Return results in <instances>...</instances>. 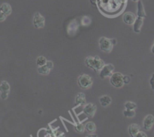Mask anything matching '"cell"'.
Listing matches in <instances>:
<instances>
[{
	"instance_id": "4",
	"label": "cell",
	"mask_w": 154,
	"mask_h": 137,
	"mask_svg": "<svg viewBox=\"0 0 154 137\" xmlns=\"http://www.w3.org/2000/svg\"><path fill=\"white\" fill-rule=\"evenodd\" d=\"M99 43L100 50L103 51V52L110 53L112 51L114 44L111 42V39H108L106 37H102L99 39Z\"/></svg>"
},
{
	"instance_id": "20",
	"label": "cell",
	"mask_w": 154,
	"mask_h": 137,
	"mask_svg": "<svg viewBox=\"0 0 154 137\" xmlns=\"http://www.w3.org/2000/svg\"><path fill=\"white\" fill-rule=\"evenodd\" d=\"M123 115L126 117H133L135 116V110H130L126 109L123 111Z\"/></svg>"
},
{
	"instance_id": "27",
	"label": "cell",
	"mask_w": 154,
	"mask_h": 137,
	"mask_svg": "<svg viewBox=\"0 0 154 137\" xmlns=\"http://www.w3.org/2000/svg\"><path fill=\"white\" fill-rule=\"evenodd\" d=\"M46 64L48 65V66L50 68V69H53V68H54V63H53L52 61H48Z\"/></svg>"
},
{
	"instance_id": "22",
	"label": "cell",
	"mask_w": 154,
	"mask_h": 137,
	"mask_svg": "<svg viewBox=\"0 0 154 137\" xmlns=\"http://www.w3.org/2000/svg\"><path fill=\"white\" fill-rule=\"evenodd\" d=\"M75 129L77 132H80V133H83L84 131V129H86L85 126H84L83 124H81V123H78V124L75 125Z\"/></svg>"
},
{
	"instance_id": "3",
	"label": "cell",
	"mask_w": 154,
	"mask_h": 137,
	"mask_svg": "<svg viewBox=\"0 0 154 137\" xmlns=\"http://www.w3.org/2000/svg\"><path fill=\"white\" fill-rule=\"evenodd\" d=\"M110 83L113 87L116 88H120L124 84L123 75L120 72H114L110 78Z\"/></svg>"
},
{
	"instance_id": "16",
	"label": "cell",
	"mask_w": 154,
	"mask_h": 137,
	"mask_svg": "<svg viewBox=\"0 0 154 137\" xmlns=\"http://www.w3.org/2000/svg\"><path fill=\"white\" fill-rule=\"evenodd\" d=\"M0 11L3 12V13L5 14L7 16H8V15H10L11 14V6L8 3H2L1 7H0Z\"/></svg>"
},
{
	"instance_id": "24",
	"label": "cell",
	"mask_w": 154,
	"mask_h": 137,
	"mask_svg": "<svg viewBox=\"0 0 154 137\" xmlns=\"http://www.w3.org/2000/svg\"><path fill=\"white\" fill-rule=\"evenodd\" d=\"M123 81H124V84H129L130 82V77L128 75H125L123 76Z\"/></svg>"
},
{
	"instance_id": "28",
	"label": "cell",
	"mask_w": 154,
	"mask_h": 137,
	"mask_svg": "<svg viewBox=\"0 0 154 137\" xmlns=\"http://www.w3.org/2000/svg\"><path fill=\"white\" fill-rule=\"evenodd\" d=\"M151 52L153 53V54H154V42H153V46H152V48H151Z\"/></svg>"
},
{
	"instance_id": "21",
	"label": "cell",
	"mask_w": 154,
	"mask_h": 137,
	"mask_svg": "<svg viewBox=\"0 0 154 137\" xmlns=\"http://www.w3.org/2000/svg\"><path fill=\"white\" fill-rule=\"evenodd\" d=\"M124 106H125V108H126V109L134 110V109H135V108H136L137 105H136V104L135 103V102H130V101H128V102H126V103H125Z\"/></svg>"
},
{
	"instance_id": "18",
	"label": "cell",
	"mask_w": 154,
	"mask_h": 137,
	"mask_svg": "<svg viewBox=\"0 0 154 137\" xmlns=\"http://www.w3.org/2000/svg\"><path fill=\"white\" fill-rule=\"evenodd\" d=\"M85 129L88 132L93 133V132H96V126L93 122H88V123L85 125Z\"/></svg>"
},
{
	"instance_id": "15",
	"label": "cell",
	"mask_w": 154,
	"mask_h": 137,
	"mask_svg": "<svg viewBox=\"0 0 154 137\" xmlns=\"http://www.w3.org/2000/svg\"><path fill=\"white\" fill-rule=\"evenodd\" d=\"M99 102L102 105V106L107 107L111 103V98L108 95H104L99 98Z\"/></svg>"
},
{
	"instance_id": "19",
	"label": "cell",
	"mask_w": 154,
	"mask_h": 137,
	"mask_svg": "<svg viewBox=\"0 0 154 137\" xmlns=\"http://www.w3.org/2000/svg\"><path fill=\"white\" fill-rule=\"evenodd\" d=\"M47 62H48V60H47V59L45 58V57L40 56V57H38L37 60H36V64H37L38 66H42L46 64Z\"/></svg>"
},
{
	"instance_id": "7",
	"label": "cell",
	"mask_w": 154,
	"mask_h": 137,
	"mask_svg": "<svg viewBox=\"0 0 154 137\" xmlns=\"http://www.w3.org/2000/svg\"><path fill=\"white\" fill-rule=\"evenodd\" d=\"M33 24L34 26L37 29L43 28L45 25V19L39 12L35 14L33 17Z\"/></svg>"
},
{
	"instance_id": "13",
	"label": "cell",
	"mask_w": 154,
	"mask_h": 137,
	"mask_svg": "<svg viewBox=\"0 0 154 137\" xmlns=\"http://www.w3.org/2000/svg\"><path fill=\"white\" fill-rule=\"evenodd\" d=\"M75 104L79 105H86V96L84 93H79L75 97Z\"/></svg>"
},
{
	"instance_id": "26",
	"label": "cell",
	"mask_w": 154,
	"mask_h": 137,
	"mask_svg": "<svg viewBox=\"0 0 154 137\" xmlns=\"http://www.w3.org/2000/svg\"><path fill=\"white\" fill-rule=\"evenodd\" d=\"M147 135H146L145 132H141V131H139V132H138V134L136 135V136L135 137H147Z\"/></svg>"
},
{
	"instance_id": "14",
	"label": "cell",
	"mask_w": 154,
	"mask_h": 137,
	"mask_svg": "<svg viewBox=\"0 0 154 137\" xmlns=\"http://www.w3.org/2000/svg\"><path fill=\"white\" fill-rule=\"evenodd\" d=\"M137 14H138V17H146L147 15H146L145 10H144V5H143V3L141 0L138 2V5H137Z\"/></svg>"
},
{
	"instance_id": "1",
	"label": "cell",
	"mask_w": 154,
	"mask_h": 137,
	"mask_svg": "<svg viewBox=\"0 0 154 137\" xmlns=\"http://www.w3.org/2000/svg\"><path fill=\"white\" fill-rule=\"evenodd\" d=\"M85 63L87 67L90 68L95 72H100L101 69L105 66L104 61L99 56H95V57L89 56L85 59Z\"/></svg>"
},
{
	"instance_id": "10",
	"label": "cell",
	"mask_w": 154,
	"mask_h": 137,
	"mask_svg": "<svg viewBox=\"0 0 154 137\" xmlns=\"http://www.w3.org/2000/svg\"><path fill=\"white\" fill-rule=\"evenodd\" d=\"M136 17L132 12H126L123 17V20L127 25H133L136 20Z\"/></svg>"
},
{
	"instance_id": "17",
	"label": "cell",
	"mask_w": 154,
	"mask_h": 137,
	"mask_svg": "<svg viewBox=\"0 0 154 137\" xmlns=\"http://www.w3.org/2000/svg\"><path fill=\"white\" fill-rule=\"evenodd\" d=\"M38 72L39 74H41V75H48V74L50 73V72H51V69H50L49 67L48 66V65L45 64L44 65V66H38Z\"/></svg>"
},
{
	"instance_id": "5",
	"label": "cell",
	"mask_w": 154,
	"mask_h": 137,
	"mask_svg": "<svg viewBox=\"0 0 154 137\" xmlns=\"http://www.w3.org/2000/svg\"><path fill=\"white\" fill-rule=\"evenodd\" d=\"M114 69L115 68H114V66L113 64H111V63H109V64H105L103 68L99 72V76L102 79L107 78V77L111 76Z\"/></svg>"
},
{
	"instance_id": "6",
	"label": "cell",
	"mask_w": 154,
	"mask_h": 137,
	"mask_svg": "<svg viewBox=\"0 0 154 137\" xmlns=\"http://www.w3.org/2000/svg\"><path fill=\"white\" fill-rule=\"evenodd\" d=\"M0 96H1L2 99L5 100V99H8L9 93H10V85H9L8 82L6 81H2L0 84Z\"/></svg>"
},
{
	"instance_id": "25",
	"label": "cell",
	"mask_w": 154,
	"mask_h": 137,
	"mask_svg": "<svg viewBox=\"0 0 154 137\" xmlns=\"http://www.w3.org/2000/svg\"><path fill=\"white\" fill-rule=\"evenodd\" d=\"M150 86H151V88L154 90V73L152 75L151 78H150Z\"/></svg>"
},
{
	"instance_id": "2",
	"label": "cell",
	"mask_w": 154,
	"mask_h": 137,
	"mask_svg": "<svg viewBox=\"0 0 154 137\" xmlns=\"http://www.w3.org/2000/svg\"><path fill=\"white\" fill-rule=\"evenodd\" d=\"M93 81L92 77L87 74H82V75H79L78 78V85L81 88L84 89V90L90 88L93 85Z\"/></svg>"
},
{
	"instance_id": "11",
	"label": "cell",
	"mask_w": 154,
	"mask_h": 137,
	"mask_svg": "<svg viewBox=\"0 0 154 137\" xmlns=\"http://www.w3.org/2000/svg\"><path fill=\"white\" fill-rule=\"evenodd\" d=\"M142 24H143V17H138L133 24L134 32L136 33H139L140 32H141V26H142Z\"/></svg>"
},
{
	"instance_id": "9",
	"label": "cell",
	"mask_w": 154,
	"mask_h": 137,
	"mask_svg": "<svg viewBox=\"0 0 154 137\" xmlns=\"http://www.w3.org/2000/svg\"><path fill=\"white\" fill-rule=\"evenodd\" d=\"M154 125V117L152 114H148L144 119L143 126L145 130H150Z\"/></svg>"
},
{
	"instance_id": "23",
	"label": "cell",
	"mask_w": 154,
	"mask_h": 137,
	"mask_svg": "<svg viewBox=\"0 0 154 137\" xmlns=\"http://www.w3.org/2000/svg\"><path fill=\"white\" fill-rule=\"evenodd\" d=\"M6 17H7V15L3 13V12L0 11V20L4 21L5 20H6Z\"/></svg>"
},
{
	"instance_id": "29",
	"label": "cell",
	"mask_w": 154,
	"mask_h": 137,
	"mask_svg": "<svg viewBox=\"0 0 154 137\" xmlns=\"http://www.w3.org/2000/svg\"><path fill=\"white\" fill-rule=\"evenodd\" d=\"M132 2H138V1H139V0H132Z\"/></svg>"
},
{
	"instance_id": "12",
	"label": "cell",
	"mask_w": 154,
	"mask_h": 137,
	"mask_svg": "<svg viewBox=\"0 0 154 137\" xmlns=\"http://www.w3.org/2000/svg\"><path fill=\"white\" fill-rule=\"evenodd\" d=\"M140 131V126L136 123H132L129 126V133L131 136L135 137L138 132Z\"/></svg>"
},
{
	"instance_id": "8",
	"label": "cell",
	"mask_w": 154,
	"mask_h": 137,
	"mask_svg": "<svg viewBox=\"0 0 154 137\" xmlns=\"http://www.w3.org/2000/svg\"><path fill=\"white\" fill-rule=\"evenodd\" d=\"M97 110V107L93 103H88L84 105V112L89 117H93Z\"/></svg>"
}]
</instances>
